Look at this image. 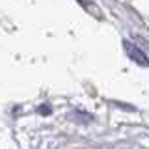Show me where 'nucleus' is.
Here are the masks:
<instances>
[{"mask_svg": "<svg viewBox=\"0 0 149 149\" xmlns=\"http://www.w3.org/2000/svg\"><path fill=\"white\" fill-rule=\"evenodd\" d=\"M125 50H127L130 58H132L134 62H138L140 65H147V63H149V58L143 54V50L138 49L136 45H132V43H129V41H125Z\"/></svg>", "mask_w": 149, "mask_h": 149, "instance_id": "obj_1", "label": "nucleus"}]
</instances>
